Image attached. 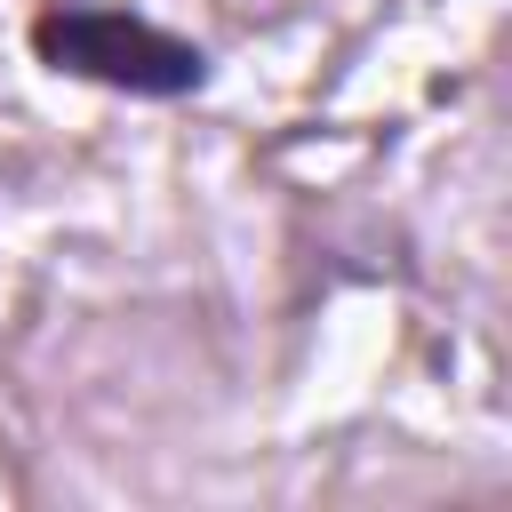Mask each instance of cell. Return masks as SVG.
Returning a JSON list of instances; mask_svg holds the SVG:
<instances>
[{
	"label": "cell",
	"mask_w": 512,
	"mask_h": 512,
	"mask_svg": "<svg viewBox=\"0 0 512 512\" xmlns=\"http://www.w3.org/2000/svg\"><path fill=\"white\" fill-rule=\"evenodd\" d=\"M24 48L56 80H88V88L144 96V104H184L216 80V56L200 40L168 32L144 8H120V0H48L24 24Z\"/></svg>",
	"instance_id": "6da1fadb"
}]
</instances>
